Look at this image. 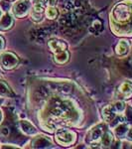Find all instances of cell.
Instances as JSON below:
<instances>
[{
	"label": "cell",
	"instance_id": "6da1fadb",
	"mask_svg": "<svg viewBox=\"0 0 132 149\" xmlns=\"http://www.w3.org/2000/svg\"><path fill=\"white\" fill-rule=\"evenodd\" d=\"M76 133L71 130H65V129H59L56 133V140L59 144L63 146H69L75 143L76 141Z\"/></svg>",
	"mask_w": 132,
	"mask_h": 149
},
{
	"label": "cell",
	"instance_id": "7a4b0ae2",
	"mask_svg": "<svg viewBox=\"0 0 132 149\" xmlns=\"http://www.w3.org/2000/svg\"><path fill=\"white\" fill-rule=\"evenodd\" d=\"M19 63V59L15 54L11 52H5L0 55V65L4 70L14 69Z\"/></svg>",
	"mask_w": 132,
	"mask_h": 149
},
{
	"label": "cell",
	"instance_id": "3957f363",
	"mask_svg": "<svg viewBox=\"0 0 132 149\" xmlns=\"http://www.w3.org/2000/svg\"><path fill=\"white\" fill-rule=\"evenodd\" d=\"M30 3L28 0H19L13 6V14L18 18H22L28 13Z\"/></svg>",
	"mask_w": 132,
	"mask_h": 149
},
{
	"label": "cell",
	"instance_id": "277c9868",
	"mask_svg": "<svg viewBox=\"0 0 132 149\" xmlns=\"http://www.w3.org/2000/svg\"><path fill=\"white\" fill-rule=\"evenodd\" d=\"M49 47L50 49L52 50V52L55 53V55L56 54H59V53H62L64 51H66L67 50V44L63 41H60V40H50L49 42Z\"/></svg>",
	"mask_w": 132,
	"mask_h": 149
},
{
	"label": "cell",
	"instance_id": "5b68a950",
	"mask_svg": "<svg viewBox=\"0 0 132 149\" xmlns=\"http://www.w3.org/2000/svg\"><path fill=\"white\" fill-rule=\"evenodd\" d=\"M14 24L13 17L11 14L6 13L5 15H3L0 18V30L1 31H7L9 29L12 28Z\"/></svg>",
	"mask_w": 132,
	"mask_h": 149
},
{
	"label": "cell",
	"instance_id": "8992f818",
	"mask_svg": "<svg viewBox=\"0 0 132 149\" xmlns=\"http://www.w3.org/2000/svg\"><path fill=\"white\" fill-rule=\"evenodd\" d=\"M102 115H104L105 120L107 122H110L115 117V115H116V110H115L114 107H112V105H107L102 110Z\"/></svg>",
	"mask_w": 132,
	"mask_h": 149
},
{
	"label": "cell",
	"instance_id": "52a82bcc",
	"mask_svg": "<svg viewBox=\"0 0 132 149\" xmlns=\"http://www.w3.org/2000/svg\"><path fill=\"white\" fill-rule=\"evenodd\" d=\"M20 128L24 133L28 134V135H32V134H36V128L30 122L26 121V120H21L20 121Z\"/></svg>",
	"mask_w": 132,
	"mask_h": 149
},
{
	"label": "cell",
	"instance_id": "ba28073f",
	"mask_svg": "<svg viewBox=\"0 0 132 149\" xmlns=\"http://www.w3.org/2000/svg\"><path fill=\"white\" fill-rule=\"evenodd\" d=\"M0 97H14V93L11 91V88H9V86L2 80H0Z\"/></svg>",
	"mask_w": 132,
	"mask_h": 149
},
{
	"label": "cell",
	"instance_id": "9c48e42d",
	"mask_svg": "<svg viewBox=\"0 0 132 149\" xmlns=\"http://www.w3.org/2000/svg\"><path fill=\"white\" fill-rule=\"evenodd\" d=\"M119 92L125 97V98H129L132 95V83L129 81H125L120 86Z\"/></svg>",
	"mask_w": 132,
	"mask_h": 149
},
{
	"label": "cell",
	"instance_id": "30bf717a",
	"mask_svg": "<svg viewBox=\"0 0 132 149\" xmlns=\"http://www.w3.org/2000/svg\"><path fill=\"white\" fill-rule=\"evenodd\" d=\"M129 49V44L127 41H120V42L117 44L116 48H115V52L117 55H124L128 52Z\"/></svg>",
	"mask_w": 132,
	"mask_h": 149
},
{
	"label": "cell",
	"instance_id": "8fae6325",
	"mask_svg": "<svg viewBox=\"0 0 132 149\" xmlns=\"http://www.w3.org/2000/svg\"><path fill=\"white\" fill-rule=\"evenodd\" d=\"M69 53L67 51H64L62 53H59V54L55 55V61H56L58 64H64L69 60Z\"/></svg>",
	"mask_w": 132,
	"mask_h": 149
},
{
	"label": "cell",
	"instance_id": "7c38bea8",
	"mask_svg": "<svg viewBox=\"0 0 132 149\" xmlns=\"http://www.w3.org/2000/svg\"><path fill=\"white\" fill-rule=\"evenodd\" d=\"M58 16V10L55 8L54 6H49L46 10V17L48 19H51V20H54L56 19Z\"/></svg>",
	"mask_w": 132,
	"mask_h": 149
},
{
	"label": "cell",
	"instance_id": "4fadbf2b",
	"mask_svg": "<svg viewBox=\"0 0 132 149\" xmlns=\"http://www.w3.org/2000/svg\"><path fill=\"white\" fill-rule=\"evenodd\" d=\"M112 139H113V137H112V134L108 131L105 132L104 135L101 137V144L104 146H109L112 142Z\"/></svg>",
	"mask_w": 132,
	"mask_h": 149
},
{
	"label": "cell",
	"instance_id": "5bb4252c",
	"mask_svg": "<svg viewBox=\"0 0 132 149\" xmlns=\"http://www.w3.org/2000/svg\"><path fill=\"white\" fill-rule=\"evenodd\" d=\"M49 139L48 138H45L44 136H42V137H39V138H36L34 139V141H33V147H45V145H46V141H48Z\"/></svg>",
	"mask_w": 132,
	"mask_h": 149
},
{
	"label": "cell",
	"instance_id": "9a60e30c",
	"mask_svg": "<svg viewBox=\"0 0 132 149\" xmlns=\"http://www.w3.org/2000/svg\"><path fill=\"white\" fill-rule=\"evenodd\" d=\"M126 131H127V127L126 125H124V124H121V125H119L117 128H115V133L118 136H123Z\"/></svg>",
	"mask_w": 132,
	"mask_h": 149
},
{
	"label": "cell",
	"instance_id": "2e32d148",
	"mask_svg": "<svg viewBox=\"0 0 132 149\" xmlns=\"http://www.w3.org/2000/svg\"><path fill=\"white\" fill-rule=\"evenodd\" d=\"M101 137V129L99 128H95L93 129L92 132V140H97Z\"/></svg>",
	"mask_w": 132,
	"mask_h": 149
},
{
	"label": "cell",
	"instance_id": "e0dca14e",
	"mask_svg": "<svg viewBox=\"0 0 132 149\" xmlns=\"http://www.w3.org/2000/svg\"><path fill=\"white\" fill-rule=\"evenodd\" d=\"M114 109L116 110V112H121V111H123L124 109H125V104L121 102H118L114 104Z\"/></svg>",
	"mask_w": 132,
	"mask_h": 149
},
{
	"label": "cell",
	"instance_id": "ac0fdd59",
	"mask_svg": "<svg viewBox=\"0 0 132 149\" xmlns=\"http://www.w3.org/2000/svg\"><path fill=\"white\" fill-rule=\"evenodd\" d=\"M9 133V130L7 127H0V136H2V137H5V136L8 135Z\"/></svg>",
	"mask_w": 132,
	"mask_h": 149
},
{
	"label": "cell",
	"instance_id": "d6986e66",
	"mask_svg": "<svg viewBox=\"0 0 132 149\" xmlns=\"http://www.w3.org/2000/svg\"><path fill=\"white\" fill-rule=\"evenodd\" d=\"M0 5H1L2 9H3V10H5V11L8 10V9H9V7H10V4H9V2L3 1V0H2V1L0 2Z\"/></svg>",
	"mask_w": 132,
	"mask_h": 149
},
{
	"label": "cell",
	"instance_id": "ffe728a7",
	"mask_svg": "<svg viewBox=\"0 0 132 149\" xmlns=\"http://www.w3.org/2000/svg\"><path fill=\"white\" fill-rule=\"evenodd\" d=\"M46 3L49 6H55V4L57 3V0H46Z\"/></svg>",
	"mask_w": 132,
	"mask_h": 149
},
{
	"label": "cell",
	"instance_id": "44dd1931",
	"mask_svg": "<svg viewBox=\"0 0 132 149\" xmlns=\"http://www.w3.org/2000/svg\"><path fill=\"white\" fill-rule=\"evenodd\" d=\"M4 45H5V42H4V39L1 37V36H0V52H1L2 50H3Z\"/></svg>",
	"mask_w": 132,
	"mask_h": 149
},
{
	"label": "cell",
	"instance_id": "7402d4cb",
	"mask_svg": "<svg viewBox=\"0 0 132 149\" xmlns=\"http://www.w3.org/2000/svg\"><path fill=\"white\" fill-rule=\"evenodd\" d=\"M127 139L132 141V128L128 131V133H127Z\"/></svg>",
	"mask_w": 132,
	"mask_h": 149
},
{
	"label": "cell",
	"instance_id": "603a6c76",
	"mask_svg": "<svg viewBox=\"0 0 132 149\" xmlns=\"http://www.w3.org/2000/svg\"><path fill=\"white\" fill-rule=\"evenodd\" d=\"M2 120V113H1V110H0V122Z\"/></svg>",
	"mask_w": 132,
	"mask_h": 149
},
{
	"label": "cell",
	"instance_id": "cb8c5ba5",
	"mask_svg": "<svg viewBox=\"0 0 132 149\" xmlns=\"http://www.w3.org/2000/svg\"><path fill=\"white\" fill-rule=\"evenodd\" d=\"M30 1H32V2H35V1H38V0H30Z\"/></svg>",
	"mask_w": 132,
	"mask_h": 149
},
{
	"label": "cell",
	"instance_id": "d4e9b609",
	"mask_svg": "<svg viewBox=\"0 0 132 149\" xmlns=\"http://www.w3.org/2000/svg\"><path fill=\"white\" fill-rule=\"evenodd\" d=\"M2 102V100H1V98H0V103H1Z\"/></svg>",
	"mask_w": 132,
	"mask_h": 149
},
{
	"label": "cell",
	"instance_id": "484cf974",
	"mask_svg": "<svg viewBox=\"0 0 132 149\" xmlns=\"http://www.w3.org/2000/svg\"><path fill=\"white\" fill-rule=\"evenodd\" d=\"M0 16H1V11H0Z\"/></svg>",
	"mask_w": 132,
	"mask_h": 149
}]
</instances>
